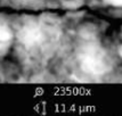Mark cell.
<instances>
[{
    "label": "cell",
    "mask_w": 122,
    "mask_h": 116,
    "mask_svg": "<svg viewBox=\"0 0 122 116\" xmlns=\"http://www.w3.org/2000/svg\"><path fill=\"white\" fill-rule=\"evenodd\" d=\"M13 27L14 44L11 53L24 66L43 62L58 40V26L49 18H25L13 23Z\"/></svg>",
    "instance_id": "obj_1"
},
{
    "label": "cell",
    "mask_w": 122,
    "mask_h": 116,
    "mask_svg": "<svg viewBox=\"0 0 122 116\" xmlns=\"http://www.w3.org/2000/svg\"><path fill=\"white\" fill-rule=\"evenodd\" d=\"M75 59L79 69L90 77H101L111 72L113 68V59L101 37L91 27H85L80 32Z\"/></svg>",
    "instance_id": "obj_2"
},
{
    "label": "cell",
    "mask_w": 122,
    "mask_h": 116,
    "mask_svg": "<svg viewBox=\"0 0 122 116\" xmlns=\"http://www.w3.org/2000/svg\"><path fill=\"white\" fill-rule=\"evenodd\" d=\"M14 44V27L13 22L4 16H0V60L11 53Z\"/></svg>",
    "instance_id": "obj_3"
},
{
    "label": "cell",
    "mask_w": 122,
    "mask_h": 116,
    "mask_svg": "<svg viewBox=\"0 0 122 116\" xmlns=\"http://www.w3.org/2000/svg\"><path fill=\"white\" fill-rule=\"evenodd\" d=\"M107 4L113 6H117V7H122V0H105Z\"/></svg>",
    "instance_id": "obj_4"
},
{
    "label": "cell",
    "mask_w": 122,
    "mask_h": 116,
    "mask_svg": "<svg viewBox=\"0 0 122 116\" xmlns=\"http://www.w3.org/2000/svg\"><path fill=\"white\" fill-rule=\"evenodd\" d=\"M117 53L122 58V30L120 33V40H119V47H117Z\"/></svg>",
    "instance_id": "obj_5"
},
{
    "label": "cell",
    "mask_w": 122,
    "mask_h": 116,
    "mask_svg": "<svg viewBox=\"0 0 122 116\" xmlns=\"http://www.w3.org/2000/svg\"><path fill=\"white\" fill-rule=\"evenodd\" d=\"M0 62H1V60H0ZM0 71H1V67H0Z\"/></svg>",
    "instance_id": "obj_6"
}]
</instances>
